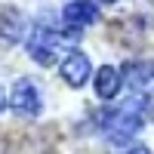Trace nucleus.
<instances>
[{
	"label": "nucleus",
	"instance_id": "f8f14e48",
	"mask_svg": "<svg viewBox=\"0 0 154 154\" xmlns=\"http://www.w3.org/2000/svg\"><path fill=\"white\" fill-rule=\"evenodd\" d=\"M102 3H114V0H102Z\"/></svg>",
	"mask_w": 154,
	"mask_h": 154
},
{
	"label": "nucleus",
	"instance_id": "20e7f679",
	"mask_svg": "<svg viewBox=\"0 0 154 154\" xmlns=\"http://www.w3.org/2000/svg\"><path fill=\"white\" fill-rule=\"evenodd\" d=\"M123 80L136 96L154 93V62H130L123 68Z\"/></svg>",
	"mask_w": 154,
	"mask_h": 154
},
{
	"label": "nucleus",
	"instance_id": "423d86ee",
	"mask_svg": "<svg viewBox=\"0 0 154 154\" xmlns=\"http://www.w3.org/2000/svg\"><path fill=\"white\" fill-rule=\"evenodd\" d=\"M62 77H65V83L74 86V89H80L86 80H89V59L83 53H68L65 59H62Z\"/></svg>",
	"mask_w": 154,
	"mask_h": 154
},
{
	"label": "nucleus",
	"instance_id": "9b49d317",
	"mask_svg": "<svg viewBox=\"0 0 154 154\" xmlns=\"http://www.w3.org/2000/svg\"><path fill=\"white\" fill-rule=\"evenodd\" d=\"M0 154H9V151H6V142H3V139H0Z\"/></svg>",
	"mask_w": 154,
	"mask_h": 154
},
{
	"label": "nucleus",
	"instance_id": "f257e3e1",
	"mask_svg": "<svg viewBox=\"0 0 154 154\" xmlns=\"http://www.w3.org/2000/svg\"><path fill=\"white\" fill-rule=\"evenodd\" d=\"M142 108H139V99H133L130 105H123L117 111H99V126L102 133H105L108 142H126V139H133L139 130H142Z\"/></svg>",
	"mask_w": 154,
	"mask_h": 154
},
{
	"label": "nucleus",
	"instance_id": "1a4fd4ad",
	"mask_svg": "<svg viewBox=\"0 0 154 154\" xmlns=\"http://www.w3.org/2000/svg\"><path fill=\"white\" fill-rule=\"evenodd\" d=\"M126 154H151L145 145H136V148H130V151H126Z\"/></svg>",
	"mask_w": 154,
	"mask_h": 154
},
{
	"label": "nucleus",
	"instance_id": "6e6552de",
	"mask_svg": "<svg viewBox=\"0 0 154 154\" xmlns=\"http://www.w3.org/2000/svg\"><path fill=\"white\" fill-rule=\"evenodd\" d=\"M120 83H123V74L114 65H105L96 71V96L99 99H114L120 93Z\"/></svg>",
	"mask_w": 154,
	"mask_h": 154
},
{
	"label": "nucleus",
	"instance_id": "39448f33",
	"mask_svg": "<svg viewBox=\"0 0 154 154\" xmlns=\"http://www.w3.org/2000/svg\"><path fill=\"white\" fill-rule=\"evenodd\" d=\"M25 34V19L19 9L12 6H0V46H12L19 43Z\"/></svg>",
	"mask_w": 154,
	"mask_h": 154
},
{
	"label": "nucleus",
	"instance_id": "9d476101",
	"mask_svg": "<svg viewBox=\"0 0 154 154\" xmlns=\"http://www.w3.org/2000/svg\"><path fill=\"white\" fill-rule=\"evenodd\" d=\"M3 105H6V96H3V89H0V111H3Z\"/></svg>",
	"mask_w": 154,
	"mask_h": 154
},
{
	"label": "nucleus",
	"instance_id": "7ed1b4c3",
	"mask_svg": "<svg viewBox=\"0 0 154 154\" xmlns=\"http://www.w3.org/2000/svg\"><path fill=\"white\" fill-rule=\"evenodd\" d=\"M9 105H12L16 114H22V117H37V114H40V89H37V83L31 77L16 80L12 96H9Z\"/></svg>",
	"mask_w": 154,
	"mask_h": 154
},
{
	"label": "nucleus",
	"instance_id": "f03ea898",
	"mask_svg": "<svg viewBox=\"0 0 154 154\" xmlns=\"http://www.w3.org/2000/svg\"><path fill=\"white\" fill-rule=\"evenodd\" d=\"M77 40H80V31H68L65 34V31L49 28V25H37L31 31V37H28V53H31V59L37 65H53L62 49L68 43H77Z\"/></svg>",
	"mask_w": 154,
	"mask_h": 154
},
{
	"label": "nucleus",
	"instance_id": "0eeeda50",
	"mask_svg": "<svg viewBox=\"0 0 154 154\" xmlns=\"http://www.w3.org/2000/svg\"><path fill=\"white\" fill-rule=\"evenodd\" d=\"M62 19H65L68 28H77V31H80L83 25L99 22V6L89 3V0H71V3L65 6V12H62Z\"/></svg>",
	"mask_w": 154,
	"mask_h": 154
}]
</instances>
